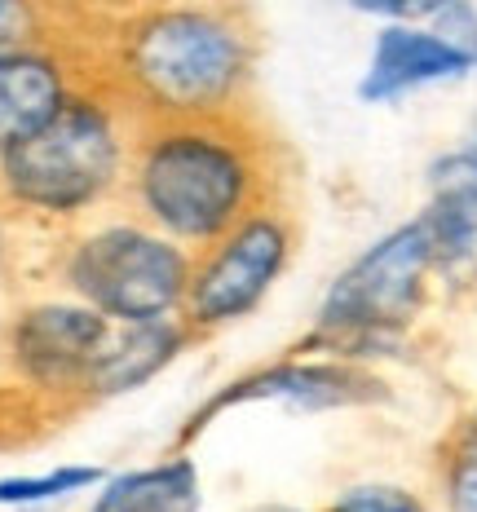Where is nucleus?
<instances>
[{"mask_svg":"<svg viewBox=\"0 0 477 512\" xmlns=\"http://www.w3.org/2000/svg\"><path fill=\"white\" fill-rule=\"evenodd\" d=\"M433 27L477 67V0H455L451 9H442V14L433 18Z\"/></svg>","mask_w":477,"mask_h":512,"instance_id":"obj_20","label":"nucleus"},{"mask_svg":"<svg viewBox=\"0 0 477 512\" xmlns=\"http://www.w3.org/2000/svg\"><path fill=\"white\" fill-rule=\"evenodd\" d=\"M455 146H460V151H464V159H469V164H473V173H477V124H473L469 133H464V137H460V142H455Z\"/></svg>","mask_w":477,"mask_h":512,"instance_id":"obj_21","label":"nucleus"},{"mask_svg":"<svg viewBox=\"0 0 477 512\" xmlns=\"http://www.w3.org/2000/svg\"><path fill=\"white\" fill-rule=\"evenodd\" d=\"M283 199V151L257 111L137 124L120 208L199 252L248 212Z\"/></svg>","mask_w":477,"mask_h":512,"instance_id":"obj_2","label":"nucleus"},{"mask_svg":"<svg viewBox=\"0 0 477 512\" xmlns=\"http://www.w3.org/2000/svg\"><path fill=\"white\" fill-rule=\"evenodd\" d=\"M438 305L442 292L429 239H424L420 217H407L367 239L327 279L310 327L296 345L385 371L389 362L420 354Z\"/></svg>","mask_w":477,"mask_h":512,"instance_id":"obj_4","label":"nucleus"},{"mask_svg":"<svg viewBox=\"0 0 477 512\" xmlns=\"http://www.w3.org/2000/svg\"><path fill=\"white\" fill-rule=\"evenodd\" d=\"M80 512H204V468L173 446L159 460L111 468Z\"/></svg>","mask_w":477,"mask_h":512,"instance_id":"obj_13","label":"nucleus"},{"mask_svg":"<svg viewBox=\"0 0 477 512\" xmlns=\"http://www.w3.org/2000/svg\"><path fill=\"white\" fill-rule=\"evenodd\" d=\"M389 402H394V380L380 367L288 345L279 358L257 362V367L221 380L208 398H199L182 420V429H177L173 446H186L190 451L212 424H221L235 411H252V407H279L292 415H336V411L389 407Z\"/></svg>","mask_w":477,"mask_h":512,"instance_id":"obj_8","label":"nucleus"},{"mask_svg":"<svg viewBox=\"0 0 477 512\" xmlns=\"http://www.w3.org/2000/svg\"><path fill=\"white\" fill-rule=\"evenodd\" d=\"M111 473L89 460H62L31 473H0V512H49L62 504L89 499L98 482Z\"/></svg>","mask_w":477,"mask_h":512,"instance_id":"obj_15","label":"nucleus"},{"mask_svg":"<svg viewBox=\"0 0 477 512\" xmlns=\"http://www.w3.org/2000/svg\"><path fill=\"white\" fill-rule=\"evenodd\" d=\"M420 226L433 252L442 305L477 309V173L460 146H447L424 168Z\"/></svg>","mask_w":477,"mask_h":512,"instance_id":"obj_10","label":"nucleus"},{"mask_svg":"<svg viewBox=\"0 0 477 512\" xmlns=\"http://www.w3.org/2000/svg\"><path fill=\"white\" fill-rule=\"evenodd\" d=\"M133 137L137 115L93 76L45 128L0 155V199L45 234L120 208Z\"/></svg>","mask_w":477,"mask_h":512,"instance_id":"obj_3","label":"nucleus"},{"mask_svg":"<svg viewBox=\"0 0 477 512\" xmlns=\"http://www.w3.org/2000/svg\"><path fill=\"white\" fill-rule=\"evenodd\" d=\"M429 495L438 512H477V393L451 411L429 446Z\"/></svg>","mask_w":477,"mask_h":512,"instance_id":"obj_14","label":"nucleus"},{"mask_svg":"<svg viewBox=\"0 0 477 512\" xmlns=\"http://www.w3.org/2000/svg\"><path fill=\"white\" fill-rule=\"evenodd\" d=\"M455 0H345L349 14L367 18V23H433L442 9H451Z\"/></svg>","mask_w":477,"mask_h":512,"instance_id":"obj_18","label":"nucleus"},{"mask_svg":"<svg viewBox=\"0 0 477 512\" xmlns=\"http://www.w3.org/2000/svg\"><path fill=\"white\" fill-rule=\"evenodd\" d=\"M318 512H438L429 486L402 477H358L345 482Z\"/></svg>","mask_w":477,"mask_h":512,"instance_id":"obj_16","label":"nucleus"},{"mask_svg":"<svg viewBox=\"0 0 477 512\" xmlns=\"http://www.w3.org/2000/svg\"><path fill=\"white\" fill-rule=\"evenodd\" d=\"M31 226L27 221L14 217V208L0 199V292H9V287L18 283V274H23V234Z\"/></svg>","mask_w":477,"mask_h":512,"instance_id":"obj_19","label":"nucleus"},{"mask_svg":"<svg viewBox=\"0 0 477 512\" xmlns=\"http://www.w3.org/2000/svg\"><path fill=\"white\" fill-rule=\"evenodd\" d=\"M296 252H301V221L283 199H270L257 212L217 234L199 252H190V283L182 318L199 340L221 336L248 323L288 279Z\"/></svg>","mask_w":477,"mask_h":512,"instance_id":"obj_7","label":"nucleus"},{"mask_svg":"<svg viewBox=\"0 0 477 512\" xmlns=\"http://www.w3.org/2000/svg\"><path fill=\"white\" fill-rule=\"evenodd\" d=\"M62 23L67 18H62L58 0H0V49L40 40L49 31H58Z\"/></svg>","mask_w":477,"mask_h":512,"instance_id":"obj_17","label":"nucleus"},{"mask_svg":"<svg viewBox=\"0 0 477 512\" xmlns=\"http://www.w3.org/2000/svg\"><path fill=\"white\" fill-rule=\"evenodd\" d=\"M111 327V318L62 287L18 296L0 318L5 384L36 402L53 424L89 411V384Z\"/></svg>","mask_w":477,"mask_h":512,"instance_id":"obj_6","label":"nucleus"},{"mask_svg":"<svg viewBox=\"0 0 477 512\" xmlns=\"http://www.w3.org/2000/svg\"><path fill=\"white\" fill-rule=\"evenodd\" d=\"M195 345H199V336L186 327V318L115 323L111 336H106L102 358H98V371H93L89 407H102V402L151 389V384L164 376V371H173Z\"/></svg>","mask_w":477,"mask_h":512,"instance_id":"obj_12","label":"nucleus"},{"mask_svg":"<svg viewBox=\"0 0 477 512\" xmlns=\"http://www.w3.org/2000/svg\"><path fill=\"white\" fill-rule=\"evenodd\" d=\"M93 76L98 71H93L89 27L76 23H62L27 45L0 49V155L45 128Z\"/></svg>","mask_w":477,"mask_h":512,"instance_id":"obj_9","label":"nucleus"},{"mask_svg":"<svg viewBox=\"0 0 477 512\" xmlns=\"http://www.w3.org/2000/svg\"><path fill=\"white\" fill-rule=\"evenodd\" d=\"M473 314H477V309H473ZM469 393H477V340L469 349Z\"/></svg>","mask_w":477,"mask_h":512,"instance_id":"obj_22","label":"nucleus"},{"mask_svg":"<svg viewBox=\"0 0 477 512\" xmlns=\"http://www.w3.org/2000/svg\"><path fill=\"white\" fill-rule=\"evenodd\" d=\"M469 80H477V67L433 23H380L371 31L354 93L363 106H402L407 98Z\"/></svg>","mask_w":477,"mask_h":512,"instance_id":"obj_11","label":"nucleus"},{"mask_svg":"<svg viewBox=\"0 0 477 512\" xmlns=\"http://www.w3.org/2000/svg\"><path fill=\"white\" fill-rule=\"evenodd\" d=\"M93 71L137 124L248 111L261 23L243 0H124L89 23Z\"/></svg>","mask_w":477,"mask_h":512,"instance_id":"obj_1","label":"nucleus"},{"mask_svg":"<svg viewBox=\"0 0 477 512\" xmlns=\"http://www.w3.org/2000/svg\"><path fill=\"white\" fill-rule=\"evenodd\" d=\"M49 279L111 323L182 318L190 248L129 208H106L80 226L53 234Z\"/></svg>","mask_w":477,"mask_h":512,"instance_id":"obj_5","label":"nucleus"}]
</instances>
